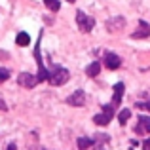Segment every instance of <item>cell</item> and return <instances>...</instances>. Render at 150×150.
I'll list each match as a JSON object with an SVG mask.
<instances>
[{"instance_id":"1","label":"cell","mask_w":150,"mask_h":150,"mask_svg":"<svg viewBox=\"0 0 150 150\" xmlns=\"http://www.w3.org/2000/svg\"><path fill=\"white\" fill-rule=\"evenodd\" d=\"M69 78H70V74H69L67 69H63V67H53V70L50 72L48 80L51 82V86H63V84L69 82Z\"/></svg>"},{"instance_id":"2","label":"cell","mask_w":150,"mask_h":150,"mask_svg":"<svg viewBox=\"0 0 150 150\" xmlns=\"http://www.w3.org/2000/svg\"><path fill=\"white\" fill-rule=\"evenodd\" d=\"M76 25H78V29H80L82 33H89V30L95 27V19L89 17V15H86L84 11H76Z\"/></svg>"},{"instance_id":"3","label":"cell","mask_w":150,"mask_h":150,"mask_svg":"<svg viewBox=\"0 0 150 150\" xmlns=\"http://www.w3.org/2000/svg\"><path fill=\"white\" fill-rule=\"evenodd\" d=\"M112 118H114V106L108 105V106H103L101 114H95V116H93V122H95L97 125H108Z\"/></svg>"},{"instance_id":"4","label":"cell","mask_w":150,"mask_h":150,"mask_svg":"<svg viewBox=\"0 0 150 150\" xmlns=\"http://www.w3.org/2000/svg\"><path fill=\"white\" fill-rule=\"evenodd\" d=\"M38 76H34V74H29V72H21L17 76V84H21L23 88H27V89H30V88H34V86L38 84Z\"/></svg>"},{"instance_id":"5","label":"cell","mask_w":150,"mask_h":150,"mask_svg":"<svg viewBox=\"0 0 150 150\" xmlns=\"http://www.w3.org/2000/svg\"><path fill=\"white\" fill-rule=\"evenodd\" d=\"M124 27H125V19L120 17V15L106 19V30H108V33H120Z\"/></svg>"},{"instance_id":"6","label":"cell","mask_w":150,"mask_h":150,"mask_svg":"<svg viewBox=\"0 0 150 150\" xmlns=\"http://www.w3.org/2000/svg\"><path fill=\"white\" fill-rule=\"evenodd\" d=\"M135 133H137V135L150 133V116H146V114H141L139 120H137V125H135Z\"/></svg>"},{"instance_id":"7","label":"cell","mask_w":150,"mask_h":150,"mask_svg":"<svg viewBox=\"0 0 150 150\" xmlns=\"http://www.w3.org/2000/svg\"><path fill=\"white\" fill-rule=\"evenodd\" d=\"M67 105H70V106H84L86 105V93L82 91V89L70 93V95L67 97Z\"/></svg>"},{"instance_id":"8","label":"cell","mask_w":150,"mask_h":150,"mask_svg":"<svg viewBox=\"0 0 150 150\" xmlns=\"http://www.w3.org/2000/svg\"><path fill=\"white\" fill-rule=\"evenodd\" d=\"M120 65H122V59L118 57L114 51H106L105 53V67L106 69L116 70V69H120Z\"/></svg>"},{"instance_id":"9","label":"cell","mask_w":150,"mask_h":150,"mask_svg":"<svg viewBox=\"0 0 150 150\" xmlns=\"http://www.w3.org/2000/svg\"><path fill=\"white\" fill-rule=\"evenodd\" d=\"M148 36H150V25L146 21H139L137 30L131 34V38H135V40H143V38H148Z\"/></svg>"},{"instance_id":"10","label":"cell","mask_w":150,"mask_h":150,"mask_svg":"<svg viewBox=\"0 0 150 150\" xmlns=\"http://www.w3.org/2000/svg\"><path fill=\"white\" fill-rule=\"evenodd\" d=\"M125 91V86L122 84V82H118L116 86H114V97H112V106H118L122 103V95H124Z\"/></svg>"},{"instance_id":"11","label":"cell","mask_w":150,"mask_h":150,"mask_svg":"<svg viewBox=\"0 0 150 150\" xmlns=\"http://www.w3.org/2000/svg\"><path fill=\"white\" fill-rule=\"evenodd\" d=\"M101 72V63L99 61H93L91 65H88V69H86V74H88V76H97V74Z\"/></svg>"},{"instance_id":"12","label":"cell","mask_w":150,"mask_h":150,"mask_svg":"<svg viewBox=\"0 0 150 150\" xmlns=\"http://www.w3.org/2000/svg\"><path fill=\"white\" fill-rule=\"evenodd\" d=\"M15 42H17V46H21V48H25V46L30 44V36L27 33H19L17 38H15Z\"/></svg>"},{"instance_id":"13","label":"cell","mask_w":150,"mask_h":150,"mask_svg":"<svg viewBox=\"0 0 150 150\" xmlns=\"http://www.w3.org/2000/svg\"><path fill=\"white\" fill-rule=\"evenodd\" d=\"M76 144H78V150H86V148H89L93 144V141L91 139H86V137H80Z\"/></svg>"},{"instance_id":"14","label":"cell","mask_w":150,"mask_h":150,"mask_svg":"<svg viewBox=\"0 0 150 150\" xmlns=\"http://www.w3.org/2000/svg\"><path fill=\"white\" fill-rule=\"evenodd\" d=\"M129 116H131L129 108H124V110H120V112H118V120H120V124H122V125H124V124H127Z\"/></svg>"},{"instance_id":"15","label":"cell","mask_w":150,"mask_h":150,"mask_svg":"<svg viewBox=\"0 0 150 150\" xmlns=\"http://www.w3.org/2000/svg\"><path fill=\"white\" fill-rule=\"evenodd\" d=\"M44 4L51 11H59V8H61V2H59V0H44Z\"/></svg>"},{"instance_id":"16","label":"cell","mask_w":150,"mask_h":150,"mask_svg":"<svg viewBox=\"0 0 150 150\" xmlns=\"http://www.w3.org/2000/svg\"><path fill=\"white\" fill-rule=\"evenodd\" d=\"M8 78H10V70L4 69V67H0V82H6Z\"/></svg>"},{"instance_id":"17","label":"cell","mask_w":150,"mask_h":150,"mask_svg":"<svg viewBox=\"0 0 150 150\" xmlns=\"http://www.w3.org/2000/svg\"><path fill=\"white\" fill-rule=\"evenodd\" d=\"M135 106H137V108H143V110H148V112H150V101L148 103H135Z\"/></svg>"},{"instance_id":"18","label":"cell","mask_w":150,"mask_h":150,"mask_svg":"<svg viewBox=\"0 0 150 150\" xmlns=\"http://www.w3.org/2000/svg\"><path fill=\"white\" fill-rule=\"evenodd\" d=\"M143 150H150V137H148V139L143 143Z\"/></svg>"},{"instance_id":"19","label":"cell","mask_w":150,"mask_h":150,"mask_svg":"<svg viewBox=\"0 0 150 150\" xmlns=\"http://www.w3.org/2000/svg\"><path fill=\"white\" fill-rule=\"evenodd\" d=\"M0 110H4V112L8 110V105H6V103H4L2 99H0Z\"/></svg>"},{"instance_id":"20","label":"cell","mask_w":150,"mask_h":150,"mask_svg":"<svg viewBox=\"0 0 150 150\" xmlns=\"http://www.w3.org/2000/svg\"><path fill=\"white\" fill-rule=\"evenodd\" d=\"M8 150H17V144H13V143H11L10 146H8Z\"/></svg>"},{"instance_id":"21","label":"cell","mask_w":150,"mask_h":150,"mask_svg":"<svg viewBox=\"0 0 150 150\" xmlns=\"http://www.w3.org/2000/svg\"><path fill=\"white\" fill-rule=\"evenodd\" d=\"M67 2H74V0H67Z\"/></svg>"}]
</instances>
